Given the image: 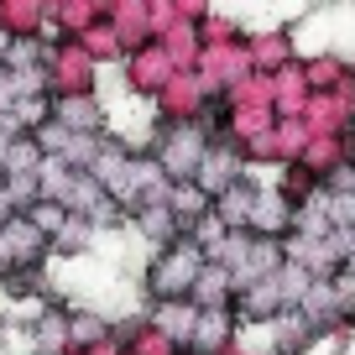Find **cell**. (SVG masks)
Masks as SVG:
<instances>
[{"label": "cell", "instance_id": "ba28073f", "mask_svg": "<svg viewBox=\"0 0 355 355\" xmlns=\"http://www.w3.org/2000/svg\"><path fill=\"white\" fill-rule=\"evenodd\" d=\"M21 220L32 225V230L42 235V241H53V235H58V230H63V225H68V209H63V204H53V199H37L32 209L21 214Z\"/></svg>", "mask_w": 355, "mask_h": 355}, {"label": "cell", "instance_id": "30bf717a", "mask_svg": "<svg viewBox=\"0 0 355 355\" xmlns=\"http://www.w3.org/2000/svg\"><path fill=\"white\" fill-rule=\"evenodd\" d=\"M256 63H261V68L288 63V37H266V42H256Z\"/></svg>", "mask_w": 355, "mask_h": 355}, {"label": "cell", "instance_id": "8fae6325", "mask_svg": "<svg viewBox=\"0 0 355 355\" xmlns=\"http://www.w3.org/2000/svg\"><path fill=\"white\" fill-rule=\"evenodd\" d=\"M350 167H355V157H350Z\"/></svg>", "mask_w": 355, "mask_h": 355}, {"label": "cell", "instance_id": "3957f363", "mask_svg": "<svg viewBox=\"0 0 355 355\" xmlns=\"http://www.w3.org/2000/svg\"><path fill=\"white\" fill-rule=\"evenodd\" d=\"M53 121L63 125L68 136H100V100L94 94H53Z\"/></svg>", "mask_w": 355, "mask_h": 355}, {"label": "cell", "instance_id": "7a4b0ae2", "mask_svg": "<svg viewBox=\"0 0 355 355\" xmlns=\"http://www.w3.org/2000/svg\"><path fill=\"white\" fill-rule=\"evenodd\" d=\"M241 173H245L241 146H235V141L214 146V141H209V152H204V162H199V173H193V183H199L209 199H220L225 189H235V183H241Z\"/></svg>", "mask_w": 355, "mask_h": 355}, {"label": "cell", "instance_id": "9c48e42d", "mask_svg": "<svg viewBox=\"0 0 355 355\" xmlns=\"http://www.w3.org/2000/svg\"><path fill=\"white\" fill-rule=\"evenodd\" d=\"M47 245H53V251H63V256H78V251H89V245H94V225L68 214V225H63V230H58Z\"/></svg>", "mask_w": 355, "mask_h": 355}, {"label": "cell", "instance_id": "6da1fadb", "mask_svg": "<svg viewBox=\"0 0 355 355\" xmlns=\"http://www.w3.org/2000/svg\"><path fill=\"white\" fill-rule=\"evenodd\" d=\"M199 272H204V251L193 241H178V245H167V251L152 256V266H146V293H152V303H178V298L193 293Z\"/></svg>", "mask_w": 355, "mask_h": 355}, {"label": "cell", "instance_id": "277c9868", "mask_svg": "<svg viewBox=\"0 0 355 355\" xmlns=\"http://www.w3.org/2000/svg\"><path fill=\"white\" fill-rule=\"evenodd\" d=\"M152 324H157L152 334H162L167 345H183V350H189L193 324H199V309H193L189 298H178V303H152Z\"/></svg>", "mask_w": 355, "mask_h": 355}, {"label": "cell", "instance_id": "52a82bcc", "mask_svg": "<svg viewBox=\"0 0 355 355\" xmlns=\"http://www.w3.org/2000/svg\"><path fill=\"white\" fill-rule=\"evenodd\" d=\"M105 334H110L105 313H68V350H94L105 345Z\"/></svg>", "mask_w": 355, "mask_h": 355}, {"label": "cell", "instance_id": "8992f818", "mask_svg": "<svg viewBox=\"0 0 355 355\" xmlns=\"http://www.w3.org/2000/svg\"><path fill=\"white\" fill-rule=\"evenodd\" d=\"M47 162V152L37 146V136H16L11 152H6V162H0V178H37Z\"/></svg>", "mask_w": 355, "mask_h": 355}, {"label": "cell", "instance_id": "5b68a950", "mask_svg": "<svg viewBox=\"0 0 355 355\" xmlns=\"http://www.w3.org/2000/svg\"><path fill=\"white\" fill-rule=\"evenodd\" d=\"M26 334H32V350H37V355H63V350H68V309L42 303Z\"/></svg>", "mask_w": 355, "mask_h": 355}]
</instances>
